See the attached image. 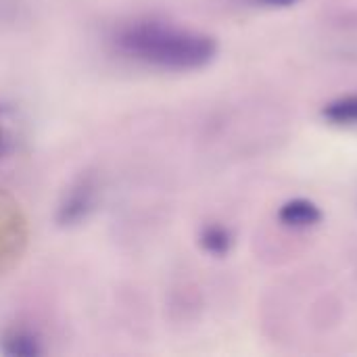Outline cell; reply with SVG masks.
Wrapping results in <instances>:
<instances>
[{"label": "cell", "mask_w": 357, "mask_h": 357, "mask_svg": "<svg viewBox=\"0 0 357 357\" xmlns=\"http://www.w3.org/2000/svg\"><path fill=\"white\" fill-rule=\"evenodd\" d=\"M322 113L328 121L337 126H357V94L328 102Z\"/></svg>", "instance_id": "cell-3"}, {"label": "cell", "mask_w": 357, "mask_h": 357, "mask_svg": "<svg viewBox=\"0 0 357 357\" xmlns=\"http://www.w3.org/2000/svg\"><path fill=\"white\" fill-rule=\"evenodd\" d=\"M8 151V136L4 132V128L0 126V155H4Z\"/></svg>", "instance_id": "cell-6"}, {"label": "cell", "mask_w": 357, "mask_h": 357, "mask_svg": "<svg viewBox=\"0 0 357 357\" xmlns=\"http://www.w3.org/2000/svg\"><path fill=\"white\" fill-rule=\"evenodd\" d=\"M278 218L284 226L291 228H312L322 220V213L316 203L307 199H293L280 207Z\"/></svg>", "instance_id": "cell-2"}, {"label": "cell", "mask_w": 357, "mask_h": 357, "mask_svg": "<svg viewBox=\"0 0 357 357\" xmlns=\"http://www.w3.org/2000/svg\"><path fill=\"white\" fill-rule=\"evenodd\" d=\"M253 6H264V8H289L295 6L299 0H247Z\"/></svg>", "instance_id": "cell-5"}, {"label": "cell", "mask_w": 357, "mask_h": 357, "mask_svg": "<svg viewBox=\"0 0 357 357\" xmlns=\"http://www.w3.org/2000/svg\"><path fill=\"white\" fill-rule=\"evenodd\" d=\"M113 42L123 54L163 69H197L215 54L213 38L153 19L119 25Z\"/></svg>", "instance_id": "cell-1"}, {"label": "cell", "mask_w": 357, "mask_h": 357, "mask_svg": "<svg viewBox=\"0 0 357 357\" xmlns=\"http://www.w3.org/2000/svg\"><path fill=\"white\" fill-rule=\"evenodd\" d=\"M203 245H205L207 251L222 255V253H226V251L230 249L232 241H230L228 230H224V228H220V226H213V228H207V230H205V234H203Z\"/></svg>", "instance_id": "cell-4"}]
</instances>
